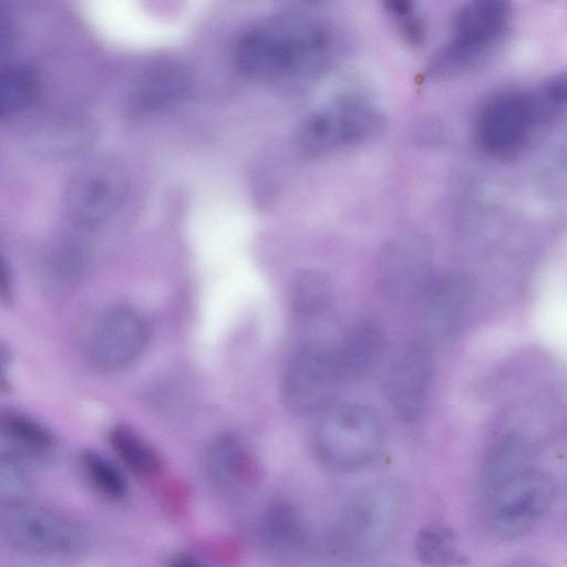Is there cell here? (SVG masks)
Instances as JSON below:
<instances>
[{
    "label": "cell",
    "instance_id": "cell-1",
    "mask_svg": "<svg viewBox=\"0 0 567 567\" xmlns=\"http://www.w3.org/2000/svg\"><path fill=\"white\" fill-rule=\"evenodd\" d=\"M331 34L318 19L302 14L269 18L246 31L235 50L237 69L264 81L296 80L327 59Z\"/></svg>",
    "mask_w": 567,
    "mask_h": 567
},
{
    "label": "cell",
    "instance_id": "cell-2",
    "mask_svg": "<svg viewBox=\"0 0 567 567\" xmlns=\"http://www.w3.org/2000/svg\"><path fill=\"white\" fill-rule=\"evenodd\" d=\"M0 533L17 550L44 558L72 557L89 544L78 522L27 499L1 502Z\"/></svg>",
    "mask_w": 567,
    "mask_h": 567
},
{
    "label": "cell",
    "instance_id": "cell-3",
    "mask_svg": "<svg viewBox=\"0 0 567 567\" xmlns=\"http://www.w3.org/2000/svg\"><path fill=\"white\" fill-rule=\"evenodd\" d=\"M382 443V425L368 406L346 404L322 415L313 437L318 457L328 467L349 472L367 465Z\"/></svg>",
    "mask_w": 567,
    "mask_h": 567
},
{
    "label": "cell",
    "instance_id": "cell-4",
    "mask_svg": "<svg viewBox=\"0 0 567 567\" xmlns=\"http://www.w3.org/2000/svg\"><path fill=\"white\" fill-rule=\"evenodd\" d=\"M543 125L533 91L504 90L482 103L475 132L484 152L493 157L509 158L522 153Z\"/></svg>",
    "mask_w": 567,
    "mask_h": 567
},
{
    "label": "cell",
    "instance_id": "cell-5",
    "mask_svg": "<svg viewBox=\"0 0 567 567\" xmlns=\"http://www.w3.org/2000/svg\"><path fill=\"white\" fill-rule=\"evenodd\" d=\"M384 124L380 111L358 97H341L311 114L299 133L301 147L324 155L364 143Z\"/></svg>",
    "mask_w": 567,
    "mask_h": 567
},
{
    "label": "cell",
    "instance_id": "cell-6",
    "mask_svg": "<svg viewBox=\"0 0 567 567\" xmlns=\"http://www.w3.org/2000/svg\"><path fill=\"white\" fill-rule=\"evenodd\" d=\"M556 493L554 480L533 467L504 482L487 493L492 532L505 539L524 535L551 508Z\"/></svg>",
    "mask_w": 567,
    "mask_h": 567
},
{
    "label": "cell",
    "instance_id": "cell-7",
    "mask_svg": "<svg viewBox=\"0 0 567 567\" xmlns=\"http://www.w3.org/2000/svg\"><path fill=\"white\" fill-rule=\"evenodd\" d=\"M341 379L334 352L319 344H306L290 357L281 381L287 408L298 415H311L328 408Z\"/></svg>",
    "mask_w": 567,
    "mask_h": 567
},
{
    "label": "cell",
    "instance_id": "cell-8",
    "mask_svg": "<svg viewBox=\"0 0 567 567\" xmlns=\"http://www.w3.org/2000/svg\"><path fill=\"white\" fill-rule=\"evenodd\" d=\"M127 189V176L114 161L97 159L82 167L65 193V208L80 228H93L121 204Z\"/></svg>",
    "mask_w": 567,
    "mask_h": 567
},
{
    "label": "cell",
    "instance_id": "cell-9",
    "mask_svg": "<svg viewBox=\"0 0 567 567\" xmlns=\"http://www.w3.org/2000/svg\"><path fill=\"white\" fill-rule=\"evenodd\" d=\"M148 337L147 322L138 311L114 307L99 319L92 331L90 359L102 371L123 370L143 354Z\"/></svg>",
    "mask_w": 567,
    "mask_h": 567
},
{
    "label": "cell",
    "instance_id": "cell-10",
    "mask_svg": "<svg viewBox=\"0 0 567 567\" xmlns=\"http://www.w3.org/2000/svg\"><path fill=\"white\" fill-rule=\"evenodd\" d=\"M511 6L502 0H474L456 14L449 41L457 51L475 60L491 62L503 50L509 34Z\"/></svg>",
    "mask_w": 567,
    "mask_h": 567
},
{
    "label": "cell",
    "instance_id": "cell-11",
    "mask_svg": "<svg viewBox=\"0 0 567 567\" xmlns=\"http://www.w3.org/2000/svg\"><path fill=\"white\" fill-rule=\"evenodd\" d=\"M433 281L431 255L422 241L394 243L378 262L377 285L390 301L409 303L422 299Z\"/></svg>",
    "mask_w": 567,
    "mask_h": 567
},
{
    "label": "cell",
    "instance_id": "cell-12",
    "mask_svg": "<svg viewBox=\"0 0 567 567\" xmlns=\"http://www.w3.org/2000/svg\"><path fill=\"white\" fill-rule=\"evenodd\" d=\"M433 373L432 343L412 340L392 364L386 378V398L395 415L415 422L426 404Z\"/></svg>",
    "mask_w": 567,
    "mask_h": 567
},
{
    "label": "cell",
    "instance_id": "cell-13",
    "mask_svg": "<svg viewBox=\"0 0 567 567\" xmlns=\"http://www.w3.org/2000/svg\"><path fill=\"white\" fill-rule=\"evenodd\" d=\"M472 297V281L465 274L453 272L434 279L426 292L423 336L433 344L449 334L463 317Z\"/></svg>",
    "mask_w": 567,
    "mask_h": 567
},
{
    "label": "cell",
    "instance_id": "cell-14",
    "mask_svg": "<svg viewBox=\"0 0 567 567\" xmlns=\"http://www.w3.org/2000/svg\"><path fill=\"white\" fill-rule=\"evenodd\" d=\"M383 347V331L375 322L365 320L354 324L333 351L341 378H360L369 373L378 363Z\"/></svg>",
    "mask_w": 567,
    "mask_h": 567
},
{
    "label": "cell",
    "instance_id": "cell-15",
    "mask_svg": "<svg viewBox=\"0 0 567 567\" xmlns=\"http://www.w3.org/2000/svg\"><path fill=\"white\" fill-rule=\"evenodd\" d=\"M252 457L247 446L233 434H221L208 446L206 468L218 487H238L252 473Z\"/></svg>",
    "mask_w": 567,
    "mask_h": 567
},
{
    "label": "cell",
    "instance_id": "cell-16",
    "mask_svg": "<svg viewBox=\"0 0 567 567\" xmlns=\"http://www.w3.org/2000/svg\"><path fill=\"white\" fill-rule=\"evenodd\" d=\"M190 75L185 68L159 64L143 74L133 93V102L140 109L165 106L183 97L190 86Z\"/></svg>",
    "mask_w": 567,
    "mask_h": 567
},
{
    "label": "cell",
    "instance_id": "cell-17",
    "mask_svg": "<svg viewBox=\"0 0 567 567\" xmlns=\"http://www.w3.org/2000/svg\"><path fill=\"white\" fill-rule=\"evenodd\" d=\"M1 435L9 451L23 460L48 461L53 456L56 442L42 424L21 413L9 412L1 419Z\"/></svg>",
    "mask_w": 567,
    "mask_h": 567
},
{
    "label": "cell",
    "instance_id": "cell-18",
    "mask_svg": "<svg viewBox=\"0 0 567 567\" xmlns=\"http://www.w3.org/2000/svg\"><path fill=\"white\" fill-rule=\"evenodd\" d=\"M94 136V127L84 117L56 118L32 133L30 144L40 154L53 156L81 151Z\"/></svg>",
    "mask_w": 567,
    "mask_h": 567
},
{
    "label": "cell",
    "instance_id": "cell-19",
    "mask_svg": "<svg viewBox=\"0 0 567 567\" xmlns=\"http://www.w3.org/2000/svg\"><path fill=\"white\" fill-rule=\"evenodd\" d=\"M532 450L517 434L498 439L489 450L483 466V485L487 493L532 468Z\"/></svg>",
    "mask_w": 567,
    "mask_h": 567
},
{
    "label": "cell",
    "instance_id": "cell-20",
    "mask_svg": "<svg viewBox=\"0 0 567 567\" xmlns=\"http://www.w3.org/2000/svg\"><path fill=\"white\" fill-rule=\"evenodd\" d=\"M332 282L328 275L315 269L298 271L289 285V303L291 309L305 317L318 316L331 305Z\"/></svg>",
    "mask_w": 567,
    "mask_h": 567
},
{
    "label": "cell",
    "instance_id": "cell-21",
    "mask_svg": "<svg viewBox=\"0 0 567 567\" xmlns=\"http://www.w3.org/2000/svg\"><path fill=\"white\" fill-rule=\"evenodd\" d=\"M110 442L121 461L140 476H154L163 468L157 451L127 425H116L110 432Z\"/></svg>",
    "mask_w": 567,
    "mask_h": 567
},
{
    "label": "cell",
    "instance_id": "cell-22",
    "mask_svg": "<svg viewBox=\"0 0 567 567\" xmlns=\"http://www.w3.org/2000/svg\"><path fill=\"white\" fill-rule=\"evenodd\" d=\"M39 78L25 65L10 66L0 75V114L6 116L28 106L37 96Z\"/></svg>",
    "mask_w": 567,
    "mask_h": 567
},
{
    "label": "cell",
    "instance_id": "cell-23",
    "mask_svg": "<svg viewBox=\"0 0 567 567\" xmlns=\"http://www.w3.org/2000/svg\"><path fill=\"white\" fill-rule=\"evenodd\" d=\"M454 533L442 526L422 529L416 538L417 558L430 567H452L463 564L465 558L458 553Z\"/></svg>",
    "mask_w": 567,
    "mask_h": 567
},
{
    "label": "cell",
    "instance_id": "cell-24",
    "mask_svg": "<svg viewBox=\"0 0 567 567\" xmlns=\"http://www.w3.org/2000/svg\"><path fill=\"white\" fill-rule=\"evenodd\" d=\"M80 462L86 478L101 495L112 501L121 499L126 495L125 477L105 456L87 450L81 454Z\"/></svg>",
    "mask_w": 567,
    "mask_h": 567
},
{
    "label": "cell",
    "instance_id": "cell-25",
    "mask_svg": "<svg viewBox=\"0 0 567 567\" xmlns=\"http://www.w3.org/2000/svg\"><path fill=\"white\" fill-rule=\"evenodd\" d=\"M31 488V480L23 460L9 451L0 455L1 502L25 499Z\"/></svg>",
    "mask_w": 567,
    "mask_h": 567
},
{
    "label": "cell",
    "instance_id": "cell-26",
    "mask_svg": "<svg viewBox=\"0 0 567 567\" xmlns=\"http://www.w3.org/2000/svg\"><path fill=\"white\" fill-rule=\"evenodd\" d=\"M1 275H0V290H1V298L2 300H9L11 298V276H10V269L4 262V260L1 261Z\"/></svg>",
    "mask_w": 567,
    "mask_h": 567
},
{
    "label": "cell",
    "instance_id": "cell-27",
    "mask_svg": "<svg viewBox=\"0 0 567 567\" xmlns=\"http://www.w3.org/2000/svg\"><path fill=\"white\" fill-rule=\"evenodd\" d=\"M169 567H203L195 558L186 555L178 554L169 561Z\"/></svg>",
    "mask_w": 567,
    "mask_h": 567
},
{
    "label": "cell",
    "instance_id": "cell-28",
    "mask_svg": "<svg viewBox=\"0 0 567 567\" xmlns=\"http://www.w3.org/2000/svg\"><path fill=\"white\" fill-rule=\"evenodd\" d=\"M502 567H548L544 563L534 558H516L505 563Z\"/></svg>",
    "mask_w": 567,
    "mask_h": 567
},
{
    "label": "cell",
    "instance_id": "cell-29",
    "mask_svg": "<svg viewBox=\"0 0 567 567\" xmlns=\"http://www.w3.org/2000/svg\"><path fill=\"white\" fill-rule=\"evenodd\" d=\"M560 120L566 122V126H567V111L565 112V114L563 115V117Z\"/></svg>",
    "mask_w": 567,
    "mask_h": 567
}]
</instances>
